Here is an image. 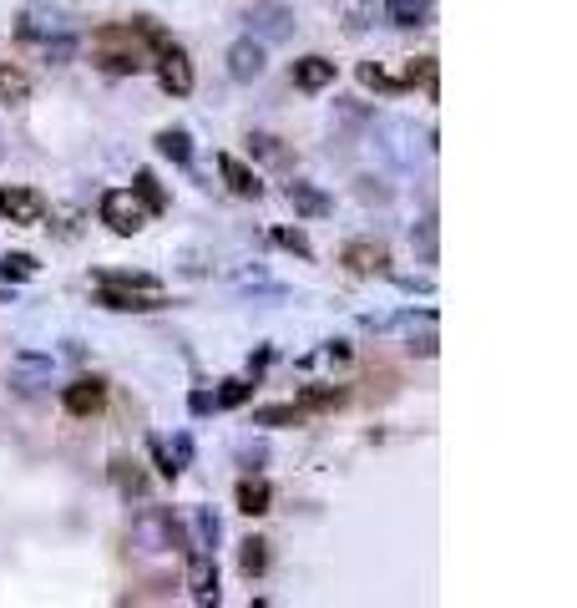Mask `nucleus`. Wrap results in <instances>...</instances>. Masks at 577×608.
Returning a JSON list of instances; mask_svg holds the SVG:
<instances>
[{
	"label": "nucleus",
	"instance_id": "nucleus-14",
	"mask_svg": "<svg viewBox=\"0 0 577 608\" xmlns=\"http://www.w3.org/2000/svg\"><path fill=\"white\" fill-rule=\"evenodd\" d=\"M289 203H294V213H304V218H329L335 213V198H329L324 188H314V183H289Z\"/></svg>",
	"mask_w": 577,
	"mask_h": 608
},
{
	"label": "nucleus",
	"instance_id": "nucleus-33",
	"mask_svg": "<svg viewBox=\"0 0 577 608\" xmlns=\"http://www.w3.org/2000/svg\"><path fill=\"white\" fill-rule=\"evenodd\" d=\"M274 244L289 249V254H299V259H309V239L299 234V228H274Z\"/></svg>",
	"mask_w": 577,
	"mask_h": 608
},
{
	"label": "nucleus",
	"instance_id": "nucleus-23",
	"mask_svg": "<svg viewBox=\"0 0 577 608\" xmlns=\"http://www.w3.org/2000/svg\"><path fill=\"white\" fill-rule=\"evenodd\" d=\"M36 274H41L36 254H6V259H0V279H6V284H26Z\"/></svg>",
	"mask_w": 577,
	"mask_h": 608
},
{
	"label": "nucleus",
	"instance_id": "nucleus-34",
	"mask_svg": "<svg viewBox=\"0 0 577 608\" xmlns=\"http://www.w3.org/2000/svg\"><path fill=\"white\" fill-rule=\"evenodd\" d=\"M238 462L249 467V472H259V467L269 462V446H264V441H243V446H238Z\"/></svg>",
	"mask_w": 577,
	"mask_h": 608
},
{
	"label": "nucleus",
	"instance_id": "nucleus-1",
	"mask_svg": "<svg viewBox=\"0 0 577 608\" xmlns=\"http://www.w3.org/2000/svg\"><path fill=\"white\" fill-rule=\"evenodd\" d=\"M92 61L112 76H137L152 61V46L142 41L137 26H97L92 31Z\"/></svg>",
	"mask_w": 577,
	"mask_h": 608
},
{
	"label": "nucleus",
	"instance_id": "nucleus-27",
	"mask_svg": "<svg viewBox=\"0 0 577 608\" xmlns=\"http://www.w3.org/2000/svg\"><path fill=\"white\" fill-rule=\"evenodd\" d=\"M340 401H345L340 386H309L304 401H299V411H329V406H340Z\"/></svg>",
	"mask_w": 577,
	"mask_h": 608
},
{
	"label": "nucleus",
	"instance_id": "nucleus-21",
	"mask_svg": "<svg viewBox=\"0 0 577 608\" xmlns=\"http://www.w3.org/2000/svg\"><path fill=\"white\" fill-rule=\"evenodd\" d=\"M385 16L395 26H421L431 16V0H385Z\"/></svg>",
	"mask_w": 577,
	"mask_h": 608
},
{
	"label": "nucleus",
	"instance_id": "nucleus-26",
	"mask_svg": "<svg viewBox=\"0 0 577 608\" xmlns=\"http://www.w3.org/2000/svg\"><path fill=\"white\" fill-rule=\"evenodd\" d=\"M193 532H198V553L218 548V517H213V507H193Z\"/></svg>",
	"mask_w": 577,
	"mask_h": 608
},
{
	"label": "nucleus",
	"instance_id": "nucleus-20",
	"mask_svg": "<svg viewBox=\"0 0 577 608\" xmlns=\"http://www.w3.org/2000/svg\"><path fill=\"white\" fill-rule=\"evenodd\" d=\"M112 482H117L122 497H142L147 492V472L137 462H127V456H117V462H112Z\"/></svg>",
	"mask_w": 577,
	"mask_h": 608
},
{
	"label": "nucleus",
	"instance_id": "nucleus-29",
	"mask_svg": "<svg viewBox=\"0 0 577 608\" xmlns=\"http://www.w3.org/2000/svg\"><path fill=\"white\" fill-rule=\"evenodd\" d=\"M147 451H152V462H157V472H162V477H168V482H173V477L183 472V467L173 462V451H168V446H162V436H147Z\"/></svg>",
	"mask_w": 577,
	"mask_h": 608
},
{
	"label": "nucleus",
	"instance_id": "nucleus-13",
	"mask_svg": "<svg viewBox=\"0 0 577 608\" xmlns=\"http://www.w3.org/2000/svg\"><path fill=\"white\" fill-rule=\"evenodd\" d=\"M294 31V16L284 6H259L249 11V36H264V41H284Z\"/></svg>",
	"mask_w": 577,
	"mask_h": 608
},
{
	"label": "nucleus",
	"instance_id": "nucleus-31",
	"mask_svg": "<svg viewBox=\"0 0 577 608\" xmlns=\"http://www.w3.org/2000/svg\"><path fill=\"white\" fill-rule=\"evenodd\" d=\"M36 46H41V56H46L51 66H61V61L76 56V41H71V36H51V41H36Z\"/></svg>",
	"mask_w": 577,
	"mask_h": 608
},
{
	"label": "nucleus",
	"instance_id": "nucleus-12",
	"mask_svg": "<svg viewBox=\"0 0 577 608\" xmlns=\"http://www.w3.org/2000/svg\"><path fill=\"white\" fill-rule=\"evenodd\" d=\"M218 173H223V183H228L238 198H259V193H264L259 173L243 163V158H233V152H218Z\"/></svg>",
	"mask_w": 577,
	"mask_h": 608
},
{
	"label": "nucleus",
	"instance_id": "nucleus-18",
	"mask_svg": "<svg viewBox=\"0 0 577 608\" xmlns=\"http://www.w3.org/2000/svg\"><path fill=\"white\" fill-rule=\"evenodd\" d=\"M132 198H137V203H142L147 213H162V208H168V193H162L157 173H147V168H142V173L132 178Z\"/></svg>",
	"mask_w": 577,
	"mask_h": 608
},
{
	"label": "nucleus",
	"instance_id": "nucleus-6",
	"mask_svg": "<svg viewBox=\"0 0 577 608\" xmlns=\"http://www.w3.org/2000/svg\"><path fill=\"white\" fill-rule=\"evenodd\" d=\"M188 593H193L198 608H218L223 588H218V563H213V553H193V558H188Z\"/></svg>",
	"mask_w": 577,
	"mask_h": 608
},
{
	"label": "nucleus",
	"instance_id": "nucleus-5",
	"mask_svg": "<svg viewBox=\"0 0 577 608\" xmlns=\"http://www.w3.org/2000/svg\"><path fill=\"white\" fill-rule=\"evenodd\" d=\"M16 36L21 41H51V36H71V21L56 11V6H26L21 21H16Z\"/></svg>",
	"mask_w": 577,
	"mask_h": 608
},
{
	"label": "nucleus",
	"instance_id": "nucleus-25",
	"mask_svg": "<svg viewBox=\"0 0 577 608\" xmlns=\"http://www.w3.org/2000/svg\"><path fill=\"white\" fill-rule=\"evenodd\" d=\"M11 375L26 380V386H36V380H51V360H46V355H16Z\"/></svg>",
	"mask_w": 577,
	"mask_h": 608
},
{
	"label": "nucleus",
	"instance_id": "nucleus-19",
	"mask_svg": "<svg viewBox=\"0 0 577 608\" xmlns=\"http://www.w3.org/2000/svg\"><path fill=\"white\" fill-rule=\"evenodd\" d=\"M157 152L162 158H173V163H193V137L183 127H162L157 132Z\"/></svg>",
	"mask_w": 577,
	"mask_h": 608
},
{
	"label": "nucleus",
	"instance_id": "nucleus-22",
	"mask_svg": "<svg viewBox=\"0 0 577 608\" xmlns=\"http://www.w3.org/2000/svg\"><path fill=\"white\" fill-rule=\"evenodd\" d=\"M238 568L249 573V578H259V573L269 568V543H264V538H243V543H238Z\"/></svg>",
	"mask_w": 577,
	"mask_h": 608
},
{
	"label": "nucleus",
	"instance_id": "nucleus-15",
	"mask_svg": "<svg viewBox=\"0 0 577 608\" xmlns=\"http://www.w3.org/2000/svg\"><path fill=\"white\" fill-rule=\"evenodd\" d=\"M329 82H335V61H329V56H304V61H294V87H299V92H324Z\"/></svg>",
	"mask_w": 577,
	"mask_h": 608
},
{
	"label": "nucleus",
	"instance_id": "nucleus-39",
	"mask_svg": "<svg viewBox=\"0 0 577 608\" xmlns=\"http://www.w3.org/2000/svg\"><path fill=\"white\" fill-rule=\"evenodd\" d=\"M249 608H269V603H264V598H254V603H249Z\"/></svg>",
	"mask_w": 577,
	"mask_h": 608
},
{
	"label": "nucleus",
	"instance_id": "nucleus-24",
	"mask_svg": "<svg viewBox=\"0 0 577 608\" xmlns=\"http://www.w3.org/2000/svg\"><path fill=\"white\" fill-rule=\"evenodd\" d=\"M31 97V82H26V76L16 71V66H0V102H26Z\"/></svg>",
	"mask_w": 577,
	"mask_h": 608
},
{
	"label": "nucleus",
	"instance_id": "nucleus-4",
	"mask_svg": "<svg viewBox=\"0 0 577 608\" xmlns=\"http://www.w3.org/2000/svg\"><path fill=\"white\" fill-rule=\"evenodd\" d=\"M102 223L112 234H137L147 223V208L132 198V188H112V193H102Z\"/></svg>",
	"mask_w": 577,
	"mask_h": 608
},
{
	"label": "nucleus",
	"instance_id": "nucleus-36",
	"mask_svg": "<svg viewBox=\"0 0 577 608\" xmlns=\"http://www.w3.org/2000/svg\"><path fill=\"white\" fill-rule=\"evenodd\" d=\"M173 462H178V467H188V462H193V436H188V431H178V436H173Z\"/></svg>",
	"mask_w": 577,
	"mask_h": 608
},
{
	"label": "nucleus",
	"instance_id": "nucleus-32",
	"mask_svg": "<svg viewBox=\"0 0 577 608\" xmlns=\"http://www.w3.org/2000/svg\"><path fill=\"white\" fill-rule=\"evenodd\" d=\"M249 396H254V386H249V380H223V391L213 396V406H243Z\"/></svg>",
	"mask_w": 577,
	"mask_h": 608
},
{
	"label": "nucleus",
	"instance_id": "nucleus-3",
	"mask_svg": "<svg viewBox=\"0 0 577 608\" xmlns=\"http://www.w3.org/2000/svg\"><path fill=\"white\" fill-rule=\"evenodd\" d=\"M97 304L117 315H147V310H162L168 304V289H132V284H112V279H97Z\"/></svg>",
	"mask_w": 577,
	"mask_h": 608
},
{
	"label": "nucleus",
	"instance_id": "nucleus-35",
	"mask_svg": "<svg viewBox=\"0 0 577 608\" xmlns=\"http://www.w3.org/2000/svg\"><path fill=\"white\" fill-rule=\"evenodd\" d=\"M410 244H421V259L436 264V223L426 218V223H421V234H410Z\"/></svg>",
	"mask_w": 577,
	"mask_h": 608
},
{
	"label": "nucleus",
	"instance_id": "nucleus-10",
	"mask_svg": "<svg viewBox=\"0 0 577 608\" xmlns=\"http://www.w3.org/2000/svg\"><path fill=\"white\" fill-rule=\"evenodd\" d=\"M340 264L350 269V274H390V254H385V244H370V239H355V244H345V254H340Z\"/></svg>",
	"mask_w": 577,
	"mask_h": 608
},
{
	"label": "nucleus",
	"instance_id": "nucleus-2",
	"mask_svg": "<svg viewBox=\"0 0 577 608\" xmlns=\"http://www.w3.org/2000/svg\"><path fill=\"white\" fill-rule=\"evenodd\" d=\"M132 548L142 558H157V553H168V548H183V522L168 512V507H147L132 517Z\"/></svg>",
	"mask_w": 577,
	"mask_h": 608
},
{
	"label": "nucleus",
	"instance_id": "nucleus-17",
	"mask_svg": "<svg viewBox=\"0 0 577 608\" xmlns=\"http://www.w3.org/2000/svg\"><path fill=\"white\" fill-rule=\"evenodd\" d=\"M360 82L375 87V92H405V87H410V82H405V66H400V71H385V66H375V61H360Z\"/></svg>",
	"mask_w": 577,
	"mask_h": 608
},
{
	"label": "nucleus",
	"instance_id": "nucleus-7",
	"mask_svg": "<svg viewBox=\"0 0 577 608\" xmlns=\"http://www.w3.org/2000/svg\"><path fill=\"white\" fill-rule=\"evenodd\" d=\"M0 213H6L16 228H31L46 218V198L36 188H0Z\"/></svg>",
	"mask_w": 577,
	"mask_h": 608
},
{
	"label": "nucleus",
	"instance_id": "nucleus-11",
	"mask_svg": "<svg viewBox=\"0 0 577 608\" xmlns=\"http://www.w3.org/2000/svg\"><path fill=\"white\" fill-rule=\"evenodd\" d=\"M259 71H264V46H259V36H243V41L228 46V76H233V82H254Z\"/></svg>",
	"mask_w": 577,
	"mask_h": 608
},
{
	"label": "nucleus",
	"instance_id": "nucleus-30",
	"mask_svg": "<svg viewBox=\"0 0 577 608\" xmlns=\"http://www.w3.org/2000/svg\"><path fill=\"white\" fill-rule=\"evenodd\" d=\"M249 152H259L264 163H284V142L269 137V132H254V137H249Z\"/></svg>",
	"mask_w": 577,
	"mask_h": 608
},
{
	"label": "nucleus",
	"instance_id": "nucleus-38",
	"mask_svg": "<svg viewBox=\"0 0 577 608\" xmlns=\"http://www.w3.org/2000/svg\"><path fill=\"white\" fill-rule=\"evenodd\" d=\"M188 406H193V416H208V411H213V396H208V391H193Z\"/></svg>",
	"mask_w": 577,
	"mask_h": 608
},
{
	"label": "nucleus",
	"instance_id": "nucleus-37",
	"mask_svg": "<svg viewBox=\"0 0 577 608\" xmlns=\"http://www.w3.org/2000/svg\"><path fill=\"white\" fill-rule=\"evenodd\" d=\"M370 11H375V0H360V6H355V16H350V31H365Z\"/></svg>",
	"mask_w": 577,
	"mask_h": 608
},
{
	"label": "nucleus",
	"instance_id": "nucleus-16",
	"mask_svg": "<svg viewBox=\"0 0 577 608\" xmlns=\"http://www.w3.org/2000/svg\"><path fill=\"white\" fill-rule=\"evenodd\" d=\"M233 502H238V512H243V517H264V512H269V502H274V492H269V482H264V477H243V482H238V492H233Z\"/></svg>",
	"mask_w": 577,
	"mask_h": 608
},
{
	"label": "nucleus",
	"instance_id": "nucleus-9",
	"mask_svg": "<svg viewBox=\"0 0 577 608\" xmlns=\"http://www.w3.org/2000/svg\"><path fill=\"white\" fill-rule=\"evenodd\" d=\"M102 401H107V386H102L97 375H76L71 386L61 391V406L71 416H92V411H102Z\"/></svg>",
	"mask_w": 577,
	"mask_h": 608
},
{
	"label": "nucleus",
	"instance_id": "nucleus-28",
	"mask_svg": "<svg viewBox=\"0 0 577 608\" xmlns=\"http://www.w3.org/2000/svg\"><path fill=\"white\" fill-rule=\"evenodd\" d=\"M304 411L299 406H259L254 411V426H289V421H299Z\"/></svg>",
	"mask_w": 577,
	"mask_h": 608
},
{
	"label": "nucleus",
	"instance_id": "nucleus-8",
	"mask_svg": "<svg viewBox=\"0 0 577 608\" xmlns=\"http://www.w3.org/2000/svg\"><path fill=\"white\" fill-rule=\"evenodd\" d=\"M157 82H162V92H173V97H188L193 92V66H188V51L183 46H173V51L157 56Z\"/></svg>",
	"mask_w": 577,
	"mask_h": 608
}]
</instances>
